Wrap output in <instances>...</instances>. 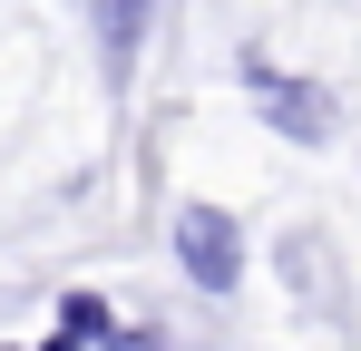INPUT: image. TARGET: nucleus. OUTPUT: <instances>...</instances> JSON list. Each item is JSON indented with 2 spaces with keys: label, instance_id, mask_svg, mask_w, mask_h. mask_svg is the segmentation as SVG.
<instances>
[{
  "label": "nucleus",
  "instance_id": "obj_2",
  "mask_svg": "<svg viewBox=\"0 0 361 351\" xmlns=\"http://www.w3.org/2000/svg\"><path fill=\"white\" fill-rule=\"evenodd\" d=\"M176 264L195 292H235L244 283V225L225 205H176Z\"/></svg>",
  "mask_w": 361,
  "mask_h": 351
},
{
  "label": "nucleus",
  "instance_id": "obj_4",
  "mask_svg": "<svg viewBox=\"0 0 361 351\" xmlns=\"http://www.w3.org/2000/svg\"><path fill=\"white\" fill-rule=\"evenodd\" d=\"M59 332L88 342V351H108V342H118V312H108L98 292H68V302H59Z\"/></svg>",
  "mask_w": 361,
  "mask_h": 351
},
{
  "label": "nucleus",
  "instance_id": "obj_3",
  "mask_svg": "<svg viewBox=\"0 0 361 351\" xmlns=\"http://www.w3.org/2000/svg\"><path fill=\"white\" fill-rule=\"evenodd\" d=\"M147 20H157V0H98V49H108V78H127V68H137Z\"/></svg>",
  "mask_w": 361,
  "mask_h": 351
},
{
  "label": "nucleus",
  "instance_id": "obj_5",
  "mask_svg": "<svg viewBox=\"0 0 361 351\" xmlns=\"http://www.w3.org/2000/svg\"><path fill=\"white\" fill-rule=\"evenodd\" d=\"M39 351H88V342H68V332H49V342H39Z\"/></svg>",
  "mask_w": 361,
  "mask_h": 351
},
{
  "label": "nucleus",
  "instance_id": "obj_1",
  "mask_svg": "<svg viewBox=\"0 0 361 351\" xmlns=\"http://www.w3.org/2000/svg\"><path fill=\"white\" fill-rule=\"evenodd\" d=\"M244 88H254V108H264V127L274 137H293V147H322L332 127H342V108H332V88H312V78H283L264 49H244Z\"/></svg>",
  "mask_w": 361,
  "mask_h": 351
}]
</instances>
